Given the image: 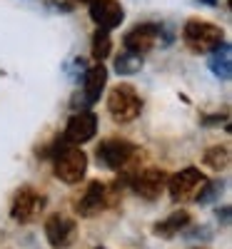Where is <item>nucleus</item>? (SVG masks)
Returning <instances> with one entry per match:
<instances>
[{"mask_svg":"<svg viewBox=\"0 0 232 249\" xmlns=\"http://www.w3.org/2000/svg\"><path fill=\"white\" fill-rule=\"evenodd\" d=\"M182 40L193 53H213L225 43V33L205 20H187L182 28Z\"/></svg>","mask_w":232,"mask_h":249,"instance_id":"nucleus-1","label":"nucleus"},{"mask_svg":"<svg viewBox=\"0 0 232 249\" xmlns=\"http://www.w3.org/2000/svg\"><path fill=\"white\" fill-rule=\"evenodd\" d=\"M108 112L115 122H133L142 112V100L133 85H115L108 95Z\"/></svg>","mask_w":232,"mask_h":249,"instance_id":"nucleus-2","label":"nucleus"},{"mask_svg":"<svg viewBox=\"0 0 232 249\" xmlns=\"http://www.w3.org/2000/svg\"><path fill=\"white\" fill-rule=\"evenodd\" d=\"M95 155H97V164H102L105 170H120L137 155V147L122 137H108L97 144Z\"/></svg>","mask_w":232,"mask_h":249,"instance_id":"nucleus-3","label":"nucleus"},{"mask_svg":"<svg viewBox=\"0 0 232 249\" xmlns=\"http://www.w3.org/2000/svg\"><path fill=\"white\" fill-rule=\"evenodd\" d=\"M55 157V177L65 184H77L88 172V157L82 150H73V147H62L60 152L53 155Z\"/></svg>","mask_w":232,"mask_h":249,"instance_id":"nucleus-4","label":"nucleus"},{"mask_svg":"<svg viewBox=\"0 0 232 249\" xmlns=\"http://www.w3.org/2000/svg\"><path fill=\"white\" fill-rule=\"evenodd\" d=\"M45 204H48V199L38 190H33V187H20L13 197V204H10V217L20 224H28L45 210Z\"/></svg>","mask_w":232,"mask_h":249,"instance_id":"nucleus-5","label":"nucleus"},{"mask_svg":"<svg viewBox=\"0 0 232 249\" xmlns=\"http://www.w3.org/2000/svg\"><path fill=\"white\" fill-rule=\"evenodd\" d=\"M160 33H162V28L157 23H140V25H135L128 35H125L122 45H125V50H128V53L145 55L147 50L155 48Z\"/></svg>","mask_w":232,"mask_h":249,"instance_id":"nucleus-6","label":"nucleus"},{"mask_svg":"<svg viewBox=\"0 0 232 249\" xmlns=\"http://www.w3.org/2000/svg\"><path fill=\"white\" fill-rule=\"evenodd\" d=\"M97 132V117L93 112H75L68 120V127L62 140L70 142V144H82V142H90Z\"/></svg>","mask_w":232,"mask_h":249,"instance_id":"nucleus-7","label":"nucleus"},{"mask_svg":"<svg viewBox=\"0 0 232 249\" xmlns=\"http://www.w3.org/2000/svg\"><path fill=\"white\" fill-rule=\"evenodd\" d=\"M90 18L95 20V25L100 30L110 33L125 20V10L117 0H93L90 3Z\"/></svg>","mask_w":232,"mask_h":249,"instance_id":"nucleus-8","label":"nucleus"},{"mask_svg":"<svg viewBox=\"0 0 232 249\" xmlns=\"http://www.w3.org/2000/svg\"><path fill=\"white\" fill-rule=\"evenodd\" d=\"M202 182H205V177H202L200 170L185 167L182 172H177V175L170 177V182H167V190H170V197H173L175 202H180V199H190V197H193L195 190H197Z\"/></svg>","mask_w":232,"mask_h":249,"instance_id":"nucleus-9","label":"nucleus"},{"mask_svg":"<svg viewBox=\"0 0 232 249\" xmlns=\"http://www.w3.org/2000/svg\"><path fill=\"white\" fill-rule=\"evenodd\" d=\"M75 230H77L75 219L65 214H50L45 219V237L53 247H68L75 239Z\"/></svg>","mask_w":232,"mask_h":249,"instance_id":"nucleus-10","label":"nucleus"},{"mask_svg":"<svg viewBox=\"0 0 232 249\" xmlns=\"http://www.w3.org/2000/svg\"><path fill=\"white\" fill-rule=\"evenodd\" d=\"M105 207H108V190H105V184L90 182L88 190H85V195L77 199L75 210H77V214H82V217H97Z\"/></svg>","mask_w":232,"mask_h":249,"instance_id":"nucleus-11","label":"nucleus"},{"mask_svg":"<svg viewBox=\"0 0 232 249\" xmlns=\"http://www.w3.org/2000/svg\"><path fill=\"white\" fill-rule=\"evenodd\" d=\"M167 184V175L162 170H145L137 177H133V190L142 199H157Z\"/></svg>","mask_w":232,"mask_h":249,"instance_id":"nucleus-12","label":"nucleus"},{"mask_svg":"<svg viewBox=\"0 0 232 249\" xmlns=\"http://www.w3.org/2000/svg\"><path fill=\"white\" fill-rule=\"evenodd\" d=\"M105 85H108V70H105L102 62L93 65L90 70H85V85H82V90H85V102L88 105H95V102L100 100Z\"/></svg>","mask_w":232,"mask_h":249,"instance_id":"nucleus-13","label":"nucleus"},{"mask_svg":"<svg viewBox=\"0 0 232 249\" xmlns=\"http://www.w3.org/2000/svg\"><path fill=\"white\" fill-rule=\"evenodd\" d=\"M210 70L215 72V77H220V80H230V75H232V60H230V45L227 43H222L220 48H215L213 50V57H210Z\"/></svg>","mask_w":232,"mask_h":249,"instance_id":"nucleus-14","label":"nucleus"},{"mask_svg":"<svg viewBox=\"0 0 232 249\" xmlns=\"http://www.w3.org/2000/svg\"><path fill=\"white\" fill-rule=\"evenodd\" d=\"M187 224H190V214H187V212H173L167 219H162V222L155 224V234L170 239V237H175L180 230H185Z\"/></svg>","mask_w":232,"mask_h":249,"instance_id":"nucleus-15","label":"nucleus"},{"mask_svg":"<svg viewBox=\"0 0 232 249\" xmlns=\"http://www.w3.org/2000/svg\"><path fill=\"white\" fill-rule=\"evenodd\" d=\"M140 68H142V55H135V53L125 50L122 55L115 57V70L120 75H135V72H140Z\"/></svg>","mask_w":232,"mask_h":249,"instance_id":"nucleus-16","label":"nucleus"},{"mask_svg":"<svg viewBox=\"0 0 232 249\" xmlns=\"http://www.w3.org/2000/svg\"><path fill=\"white\" fill-rule=\"evenodd\" d=\"M90 50H93V57H95L97 62H102L105 57L113 53V40H110L108 30H100V28H97V33L93 35V45H90Z\"/></svg>","mask_w":232,"mask_h":249,"instance_id":"nucleus-17","label":"nucleus"},{"mask_svg":"<svg viewBox=\"0 0 232 249\" xmlns=\"http://www.w3.org/2000/svg\"><path fill=\"white\" fill-rule=\"evenodd\" d=\"M205 164H207L210 170H215V172L225 170L227 164H230V150H227V147H220V144L210 147V150L205 152Z\"/></svg>","mask_w":232,"mask_h":249,"instance_id":"nucleus-18","label":"nucleus"},{"mask_svg":"<svg viewBox=\"0 0 232 249\" xmlns=\"http://www.w3.org/2000/svg\"><path fill=\"white\" fill-rule=\"evenodd\" d=\"M222 192V182H202L200 184V195L195 197L200 204H207V202H213L217 195Z\"/></svg>","mask_w":232,"mask_h":249,"instance_id":"nucleus-19","label":"nucleus"},{"mask_svg":"<svg viewBox=\"0 0 232 249\" xmlns=\"http://www.w3.org/2000/svg\"><path fill=\"white\" fill-rule=\"evenodd\" d=\"M197 3H202V5H215V3H220V0H197Z\"/></svg>","mask_w":232,"mask_h":249,"instance_id":"nucleus-20","label":"nucleus"},{"mask_svg":"<svg viewBox=\"0 0 232 249\" xmlns=\"http://www.w3.org/2000/svg\"><path fill=\"white\" fill-rule=\"evenodd\" d=\"M77 3H88V5H90V3H93V0H77Z\"/></svg>","mask_w":232,"mask_h":249,"instance_id":"nucleus-21","label":"nucleus"},{"mask_svg":"<svg viewBox=\"0 0 232 249\" xmlns=\"http://www.w3.org/2000/svg\"><path fill=\"white\" fill-rule=\"evenodd\" d=\"M97 249H102V247H97Z\"/></svg>","mask_w":232,"mask_h":249,"instance_id":"nucleus-22","label":"nucleus"}]
</instances>
